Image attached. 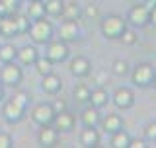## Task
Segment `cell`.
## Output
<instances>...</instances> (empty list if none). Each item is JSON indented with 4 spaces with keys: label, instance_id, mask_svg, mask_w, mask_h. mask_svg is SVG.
I'll return each mask as SVG.
<instances>
[{
    "label": "cell",
    "instance_id": "cell-1",
    "mask_svg": "<svg viewBox=\"0 0 156 148\" xmlns=\"http://www.w3.org/2000/svg\"><path fill=\"white\" fill-rule=\"evenodd\" d=\"M29 37L33 39L35 43H49L51 41V37H53V26H51V22H47L45 18H37V19H33V23H29Z\"/></svg>",
    "mask_w": 156,
    "mask_h": 148
},
{
    "label": "cell",
    "instance_id": "cell-2",
    "mask_svg": "<svg viewBox=\"0 0 156 148\" xmlns=\"http://www.w3.org/2000/svg\"><path fill=\"white\" fill-rule=\"evenodd\" d=\"M125 27H127L125 19L121 16H115V14L101 19V31H104V35L107 39H119V35L123 33Z\"/></svg>",
    "mask_w": 156,
    "mask_h": 148
},
{
    "label": "cell",
    "instance_id": "cell-3",
    "mask_svg": "<svg viewBox=\"0 0 156 148\" xmlns=\"http://www.w3.org/2000/svg\"><path fill=\"white\" fill-rule=\"evenodd\" d=\"M154 80V66L148 62H140L139 66L133 70V84L139 88H146L150 86Z\"/></svg>",
    "mask_w": 156,
    "mask_h": 148
},
{
    "label": "cell",
    "instance_id": "cell-4",
    "mask_svg": "<svg viewBox=\"0 0 156 148\" xmlns=\"http://www.w3.org/2000/svg\"><path fill=\"white\" fill-rule=\"evenodd\" d=\"M0 80H2V84H6V86H18L22 82V68L14 61L4 62L2 72H0Z\"/></svg>",
    "mask_w": 156,
    "mask_h": 148
},
{
    "label": "cell",
    "instance_id": "cell-5",
    "mask_svg": "<svg viewBox=\"0 0 156 148\" xmlns=\"http://www.w3.org/2000/svg\"><path fill=\"white\" fill-rule=\"evenodd\" d=\"M31 117H33V121L37 123V125H51L53 119H55V109H53L49 103H39V105L33 107V111H31Z\"/></svg>",
    "mask_w": 156,
    "mask_h": 148
},
{
    "label": "cell",
    "instance_id": "cell-6",
    "mask_svg": "<svg viewBox=\"0 0 156 148\" xmlns=\"http://www.w3.org/2000/svg\"><path fill=\"white\" fill-rule=\"evenodd\" d=\"M68 57V47L65 41H49V47H47V58L53 62H61Z\"/></svg>",
    "mask_w": 156,
    "mask_h": 148
},
{
    "label": "cell",
    "instance_id": "cell-7",
    "mask_svg": "<svg viewBox=\"0 0 156 148\" xmlns=\"http://www.w3.org/2000/svg\"><path fill=\"white\" fill-rule=\"evenodd\" d=\"M78 31H80V27H78V22L76 19H65V22L61 23V27H58V39L61 41H74L78 37Z\"/></svg>",
    "mask_w": 156,
    "mask_h": 148
},
{
    "label": "cell",
    "instance_id": "cell-8",
    "mask_svg": "<svg viewBox=\"0 0 156 148\" xmlns=\"http://www.w3.org/2000/svg\"><path fill=\"white\" fill-rule=\"evenodd\" d=\"M23 111H26V107L18 105V103L12 101V100L6 101L4 107H2V115H4V119L8 123H20L23 119Z\"/></svg>",
    "mask_w": 156,
    "mask_h": 148
},
{
    "label": "cell",
    "instance_id": "cell-9",
    "mask_svg": "<svg viewBox=\"0 0 156 148\" xmlns=\"http://www.w3.org/2000/svg\"><path fill=\"white\" fill-rule=\"evenodd\" d=\"M129 22L133 26L143 27L148 23V4H136L129 10Z\"/></svg>",
    "mask_w": 156,
    "mask_h": 148
},
{
    "label": "cell",
    "instance_id": "cell-10",
    "mask_svg": "<svg viewBox=\"0 0 156 148\" xmlns=\"http://www.w3.org/2000/svg\"><path fill=\"white\" fill-rule=\"evenodd\" d=\"M74 121L76 117L72 115L70 111H61V113H55V119H53V123H55V129L58 132H65V131H70L72 127H74Z\"/></svg>",
    "mask_w": 156,
    "mask_h": 148
},
{
    "label": "cell",
    "instance_id": "cell-11",
    "mask_svg": "<svg viewBox=\"0 0 156 148\" xmlns=\"http://www.w3.org/2000/svg\"><path fill=\"white\" fill-rule=\"evenodd\" d=\"M0 35L2 37H14L18 35V23L14 14H4L0 18Z\"/></svg>",
    "mask_w": 156,
    "mask_h": 148
},
{
    "label": "cell",
    "instance_id": "cell-12",
    "mask_svg": "<svg viewBox=\"0 0 156 148\" xmlns=\"http://www.w3.org/2000/svg\"><path fill=\"white\" fill-rule=\"evenodd\" d=\"M113 103L119 109H129L131 105L135 103V96L129 88H119L115 93H113Z\"/></svg>",
    "mask_w": 156,
    "mask_h": 148
},
{
    "label": "cell",
    "instance_id": "cell-13",
    "mask_svg": "<svg viewBox=\"0 0 156 148\" xmlns=\"http://www.w3.org/2000/svg\"><path fill=\"white\" fill-rule=\"evenodd\" d=\"M37 139H39V144L41 146H55L57 140H58V131L55 127L43 125L41 131H39V135H37Z\"/></svg>",
    "mask_w": 156,
    "mask_h": 148
},
{
    "label": "cell",
    "instance_id": "cell-14",
    "mask_svg": "<svg viewBox=\"0 0 156 148\" xmlns=\"http://www.w3.org/2000/svg\"><path fill=\"white\" fill-rule=\"evenodd\" d=\"M92 70V65H90V61H88L86 57H76V58H72V62H70V72L74 74V76L78 78H82V76H88Z\"/></svg>",
    "mask_w": 156,
    "mask_h": 148
},
{
    "label": "cell",
    "instance_id": "cell-15",
    "mask_svg": "<svg viewBox=\"0 0 156 148\" xmlns=\"http://www.w3.org/2000/svg\"><path fill=\"white\" fill-rule=\"evenodd\" d=\"M41 88H43V90H45L47 93H57V92L62 88V80L57 76V74H53V72H49V74H43Z\"/></svg>",
    "mask_w": 156,
    "mask_h": 148
},
{
    "label": "cell",
    "instance_id": "cell-16",
    "mask_svg": "<svg viewBox=\"0 0 156 148\" xmlns=\"http://www.w3.org/2000/svg\"><path fill=\"white\" fill-rule=\"evenodd\" d=\"M101 125H104V131L105 132H115L119 129H123V119H121L117 113H107L104 119H100Z\"/></svg>",
    "mask_w": 156,
    "mask_h": 148
},
{
    "label": "cell",
    "instance_id": "cell-17",
    "mask_svg": "<svg viewBox=\"0 0 156 148\" xmlns=\"http://www.w3.org/2000/svg\"><path fill=\"white\" fill-rule=\"evenodd\" d=\"M37 49L35 47H31V45H26V47H22L20 51L16 53V58L22 65H33V62L37 61Z\"/></svg>",
    "mask_w": 156,
    "mask_h": 148
},
{
    "label": "cell",
    "instance_id": "cell-18",
    "mask_svg": "<svg viewBox=\"0 0 156 148\" xmlns=\"http://www.w3.org/2000/svg\"><path fill=\"white\" fill-rule=\"evenodd\" d=\"M80 142H82V146H86V148L98 146V142H100V132L96 131V127H86L80 135Z\"/></svg>",
    "mask_w": 156,
    "mask_h": 148
},
{
    "label": "cell",
    "instance_id": "cell-19",
    "mask_svg": "<svg viewBox=\"0 0 156 148\" xmlns=\"http://www.w3.org/2000/svg\"><path fill=\"white\" fill-rule=\"evenodd\" d=\"M107 100H109V96H107V92L104 88H96V90L90 92V105L92 107L101 109L104 105H107Z\"/></svg>",
    "mask_w": 156,
    "mask_h": 148
},
{
    "label": "cell",
    "instance_id": "cell-20",
    "mask_svg": "<svg viewBox=\"0 0 156 148\" xmlns=\"http://www.w3.org/2000/svg\"><path fill=\"white\" fill-rule=\"evenodd\" d=\"M100 109L98 107H86L84 111H82V123H84V127H96L98 123H100Z\"/></svg>",
    "mask_w": 156,
    "mask_h": 148
},
{
    "label": "cell",
    "instance_id": "cell-21",
    "mask_svg": "<svg viewBox=\"0 0 156 148\" xmlns=\"http://www.w3.org/2000/svg\"><path fill=\"white\" fill-rule=\"evenodd\" d=\"M27 16L31 19L45 18V2H41V0H31L29 6H27Z\"/></svg>",
    "mask_w": 156,
    "mask_h": 148
},
{
    "label": "cell",
    "instance_id": "cell-22",
    "mask_svg": "<svg viewBox=\"0 0 156 148\" xmlns=\"http://www.w3.org/2000/svg\"><path fill=\"white\" fill-rule=\"evenodd\" d=\"M62 10H65V2L62 0H47L45 2V14L53 18L62 16Z\"/></svg>",
    "mask_w": 156,
    "mask_h": 148
},
{
    "label": "cell",
    "instance_id": "cell-23",
    "mask_svg": "<svg viewBox=\"0 0 156 148\" xmlns=\"http://www.w3.org/2000/svg\"><path fill=\"white\" fill-rule=\"evenodd\" d=\"M111 135H113V136H111V146H113V148H127V144H129V140H131V136L127 135L123 129L111 132Z\"/></svg>",
    "mask_w": 156,
    "mask_h": 148
},
{
    "label": "cell",
    "instance_id": "cell-24",
    "mask_svg": "<svg viewBox=\"0 0 156 148\" xmlns=\"http://www.w3.org/2000/svg\"><path fill=\"white\" fill-rule=\"evenodd\" d=\"M78 16H80V6H78V2H65L62 18L65 19H78Z\"/></svg>",
    "mask_w": 156,
    "mask_h": 148
},
{
    "label": "cell",
    "instance_id": "cell-25",
    "mask_svg": "<svg viewBox=\"0 0 156 148\" xmlns=\"http://www.w3.org/2000/svg\"><path fill=\"white\" fill-rule=\"evenodd\" d=\"M35 65V68H37V72L41 74H49V72H53V61H49L47 57H37V61L33 62Z\"/></svg>",
    "mask_w": 156,
    "mask_h": 148
},
{
    "label": "cell",
    "instance_id": "cell-26",
    "mask_svg": "<svg viewBox=\"0 0 156 148\" xmlns=\"http://www.w3.org/2000/svg\"><path fill=\"white\" fill-rule=\"evenodd\" d=\"M90 88L86 86V84H76V88H74V97L80 103H88L90 101Z\"/></svg>",
    "mask_w": 156,
    "mask_h": 148
},
{
    "label": "cell",
    "instance_id": "cell-27",
    "mask_svg": "<svg viewBox=\"0 0 156 148\" xmlns=\"http://www.w3.org/2000/svg\"><path fill=\"white\" fill-rule=\"evenodd\" d=\"M16 53L18 49H14V45H0V61L2 62L16 61Z\"/></svg>",
    "mask_w": 156,
    "mask_h": 148
},
{
    "label": "cell",
    "instance_id": "cell-28",
    "mask_svg": "<svg viewBox=\"0 0 156 148\" xmlns=\"http://www.w3.org/2000/svg\"><path fill=\"white\" fill-rule=\"evenodd\" d=\"M119 39L125 43V45H133V43H136V39H139V37H136V33L133 31V29H127V27H125L123 33L119 35Z\"/></svg>",
    "mask_w": 156,
    "mask_h": 148
},
{
    "label": "cell",
    "instance_id": "cell-29",
    "mask_svg": "<svg viewBox=\"0 0 156 148\" xmlns=\"http://www.w3.org/2000/svg\"><path fill=\"white\" fill-rule=\"evenodd\" d=\"M129 65H127L125 61H121V58H117V61L113 62V74H117V76H121V74H125L129 68H127Z\"/></svg>",
    "mask_w": 156,
    "mask_h": 148
},
{
    "label": "cell",
    "instance_id": "cell-30",
    "mask_svg": "<svg viewBox=\"0 0 156 148\" xmlns=\"http://www.w3.org/2000/svg\"><path fill=\"white\" fill-rule=\"evenodd\" d=\"M16 23H18V33H26L29 29V19L26 16H16Z\"/></svg>",
    "mask_w": 156,
    "mask_h": 148
},
{
    "label": "cell",
    "instance_id": "cell-31",
    "mask_svg": "<svg viewBox=\"0 0 156 148\" xmlns=\"http://www.w3.org/2000/svg\"><path fill=\"white\" fill-rule=\"evenodd\" d=\"M0 2H2V6L6 8L8 14H14L18 10V6H20V2H22V0H0Z\"/></svg>",
    "mask_w": 156,
    "mask_h": 148
},
{
    "label": "cell",
    "instance_id": "cell-32",
    "mask_svg": "<svg viewBox=\"0 0 156 148\" xmlns=\"http://www.w3.org/2000/svg\"><path fill=\"white\" fill-rule=\"evenodd\" d=\"M12 101H16L18 105L26 107V105H27V96H26L23 92H18V93H14V96H12Z\"/></svg>",
    "mask_w": 156,
    "mask_h": 148
},
{
    "label": "cell",
    "instance_id": "cell-33",
    "mask_svg": "<svg viewBox=\"0 0 156 148\" xmlns=\"http://www.w3.org/2000/svg\"><path fill=\"white\" fill-rule=\"evenodd\" d=\"M14 142H12V136L8 132H0V148H10Z\"/></svg>",
    "mask_w": 156,
    "mask_h": 148
},
{
    "label": "cell",
    "instance_id": "cell-34",
    "mask_svg": "<svg viewBox=\"0 0 156 148\" xmlns=\"http://www.w3.org/2000/svg\"><path fill=\"white\" fill-rule=\"evenodd\" d=\"M51 107L55 109V113H61V111H65V109H66V101H65V100H61V97H57V100L51 103Z\"/></svg>",
    "mask_w": 156,
    "mask_h": 148
},
{
    "label": "cell",
    "instance_id": "cell-35",
    "mask_svg": "<svg viewBox=\"0 0 156 148\" xmlns=\"http://www.w3.org/2000/svg\"><path fill=\"white\" fill-rule=\"evenodd\" d=\"M146 139L156 142V121H154V123H150V125L146 127Z\"/></svg>",
    "mask_w": 156,
    "mask_h": 148
},
{
    "label": "cell",
    "instance_id": "cell-36",
    "mask_svg": "<svg viewBox=\"0 0 156 148\" xmlns=\"http://www.w3.org/2000/svg\"><path fill=\"white\" fill-rule=\"evenodd\" d=\"M148 23L156 26V4H148Z\"/></svg>",
    "mask_w": 156,
    "mask_h": 148
},
{
    "label": "cell",
    "instance_id": "cell-37",
    "mask_svg": "<svg viewBox=\"0 0 156 148\" xmlns=\"http://www.w3.org/2000/svg\"><path fill=\"white\" fill-rule=\"evenodd\" d=\"M86 16L88 18H98V14H100V10H98V6H96V4H90V6H88L86 8Z\"/></svg>",
    "mask_w": 156,
    "mask_h": 148
},
{
    "label": "cell",
    "instance_id": "cell-38",
    "mask_svg": "<svg viewBox=\"0 0 156 148\" xmlns=\"http://www.w3.org/2000/svg\"><path fill=\"white\" fill-rule=\"evenodd\" d=\"M127 148H146L144 140H139V139H131L129 144H127Z\"/></svg>",
    "mask_w": 156,
    "mask_h": 148
},
{
    "label": "cell",
    "instance_id": "cell-39",
    "mask_svg": "<svg viewBox=\"0 0 156 148\" xmlns=\"http://www.w3.org/2000/svg\"><path fill=\"white\" fill-rule=\"evenodd\" d=\"M2 96H4V88H2V82H0V100H2Z\"/></svg>",
    "mask_w": 156,
    "mask_h": 148
},
{
    "label": "cell",
    "instance_id": "cell-40",
    "mask_svg": "<svg viewBox=\"0 0 156 148\" xmlns=\"http://www.w3.org/2000/svg\"><path fill=\"white\" fill-rule=\"evenodd\" d=\"M152 86L156 88V74H154V80H152Z\"/></svg>",
    "mask_w": 156,
    "mask_h": 148
},
{
    "label": "cell",
    "instance_id": "cell-41",
    "mask_svg": "<svg viewBox=\"0 0 156 148\" xmlns=\"http://www.w3.org/2000/svg\"><path fill=\"white\" fill-rule=\"evenodd\" d=\"M148 4H156V0H148Z\"/></svg>",
    "mask_w": 156,
    "mask_h": 148
}]
</instances>
